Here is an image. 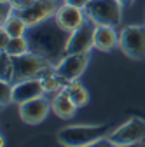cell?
<instances>
[{
  "label": "cell",
  "mask_w": 145,
  "mask_h": 147,
  "mask_svg": "<svg viewBox=\"0 0 145 147\" xmlns=\"http://www.w3.org/2000/svg\"><path fill=\"white\" fill-rule=\"evenodd\" d=\"M40 79H42L46 93H60V91H63V88L66 86V82L58 76L56 72H54V68H51L49 72H46Z\"/></svg>",
  "instance_id": "ac0fdd59"
},
{
  "label": "cell",
  "mask_w": 145,
  "mask_h": 147,
  "mask_svg": "<svg viewBox=\"0 0 145 147\" xmlns=\"http://www.w3.org/2000/svg\"><path fill=\"white\" fill-rule=\"evenodd\" d=\"M12 74H14V58L9 56L5 51H0V77H2V81L12 82Z\"/></svg>",
  "instance_id": "d6986e66"
},
{
  "label": "cell",
  "mask_w": 145,
  "mask_h": 147,
  "mask_svg": "<svg viewBox=\"0 0 145 147\" xmlns=\"http://www.w3.org/2000/svg\"><path fill=\"white\" fill-rule=\"evenodd\" d=\"M112 133L110 124H75L58 131V142L63 147H93Z\"/></svg>",
  "instance_id": "7a4b0ae2"
},
{
  "label": "cell",
  "mask_w": 145,
  "mask_h": 147,
  "mask_svg": "<svg viewBox=\"0 0 145 147\" xmlns=\"http://www.w3.org/2000/svg\"><path fill=\"white\" fill-rule=\"evenodd\" d=\"M142 147H145V144H143V145H142Z\"/></svg>",
  "instance_id": "4316f807"
},
{
  "label": "cell",
  "mask_w": 145,
  "mask_h": 147,
  "mask_svg": "<svg viewBox=\"0 0 145 147\" xmlns=\"http://www.w3.org/2000/svg\"><path fill=\"white\" fill-rule=\"evenodd\" d=\"M54 68V65L46 60L44 56L37 53H26L23 56L14 58V74H12V82H19L26 79H35L42 77L46 72Z\"/></svg>",
  "instance_id": "277c9868"
},
{
  "label": "cell",
  "mask_w": 145,
  "mask_h": 147,
  "mask_svg": "<svg viewBox=\"0 0 145 147\" xmlns=\"http://www.w3.org/2000/svg\"><path fill=\"white\" fill-rule=\"evenodd\" d=\"M54 20L66 32H74L87 21V18H86L84 9H79V7H74V5H68V4L61 2V5L58 7L56 14H54Z\"/></svg>",
  "instance_id": "7c38bea8"
},
{
  "label": "cell",
  "mask_w": 145,
  "mask_h": 147,
  "mask_svg": "<svg viewBox=\"0 0 145 147\" xmlns=\"http://www.w3.org/2000/svg\"><path fill=\"white\" fill-rule=\"evenodd\" d=\"M145 137V121L142 117H131L121 126L114 128L107 137V142L112 147H131Z\"/></svg>",
  "instance_id": "5b68a950"
},
{
  "label": "cell",
  "mask_w": 145,
  "mask_h": 147,
  "mask_svg": "<svg viewBox=\"0 0 145 147\" xmlns=\"http://www.w3.org/2000/svg\"><path fill=\"white\" fill-rule=\"evenodd\" d=\"M12 88L14 84L11 81H0V103L2 107H7L12 100Z\"/></svg>",
  "instance_id": "ffe728a7"
},
{
  "label": "cell",
  "mask_w": 145,
  "mask_h": 147,
  "mask_svg": "<svg viewBox=\"0 0 145 147\" xmlns=\"http://www.w3.org/2000/svg\"><path fill=\"white\" fill-rule=\"evenodd\" d=\"M95 23L86 21L77 30L70 32V39L66 46V54L70 53H89L95 47Z\"/></svg>",
  "instance_id": "9c48e42d"
},
{
  "label": "cell",
  "mask_w": 145,
  "mask_h": 147,
  "mask_svg": "<svg viewBox=\"0 0 145 147\" xmlns=\"http://www.w3.org/2000/svg\"><path fill=\"white\" fill-rule=\"evenodd\" d=\"M46 93L44 84L40 77H35V79H26V81H19V82H14L12 88V100L19 105L35 98H40Z\"/></svg>",
  "instance_id": "8fae6325"
},
{
  "label": "cell",
  "mask_w": 145,
  "mask_h": 147,
  "mask_svg": "<svg viewBox=\"0 0 145 147\" xmlns=\"http://www.w3.org/2000/svg\"><path fill=\"white\" fill-rule=\"evenodd\" d=\"M17 5L12 2V0H2L0 2V25H4L12 14H16Z\"/></svg>",
  "instance_id": "44dd1931"
},
{
  "label": "cell",
  "mask_w": 145,
  "mask_h": 147,
  "mask_svg": "<svg viewBox=\"0 0 145 147\" xmlns=\"http://www.w3.org/2000/svg\"><path fill=\"white\" fill-rule=\"evenodd\" d=\"M119 47V33L115 26H95V49L108 53Z\"/></svg>",
  "instance_id": "4fadbf2b"
},
{
  "label": "cell",
  "mask_w": 145,
  "mask_h": 147,
  "mask_svg": "<svg viewBox=\"0 0 145 147\" xmlns=\"http://www.w3.org/2000/svg\"><path fill=\"white\" fill-rule=\"evenodd\" d=\"M89 63V53H70L54 65V72L68 84L72 81H77Z\"/></svg>",
  "instance_id": "ba28073f"
},
{
  "label": "cell",
  "mask_w": 145,
  "mask_h": 147,
  "mask_svg": "<svg viewBox=\"0 0 145 147\" xmlns=\"http://www.w3.org/2000/svg\"><path fill=\"white\" fill-rule=\"evenodd\" d=\"M60 5V0H35L26 7H17L16 14H19L28 26H35L54 18Z\"/></svg>",
  "instance_id": "52a82bcc"
},
{
  "label": "cell",
  "mask_w": 145,
  "mask_h": 147,
  "mask_svg": "<svg viewBox=\"0 0 145 147\" xmlns=\"http://www.w3.org/2000/svg\"><path fill=\"white\" fill-rule=\"evenodd\" d=\"M12 2H14V4L17 5V4H21V2H23V0H12Z\"/></svg>",
  "instance_id": "484cf974"
},
{
  "label": "cell",
  "mask_w": 145,
  "mask_h": 147,
  "mask_svg": "<svg viewBox=\"0 0 145 147\" xmlns=\"http://www.w3.org/2000/svg\"><path fill=\"white\" fill-rule=\"evenodd\" d=\"M9 40H11V35H9L4 28H0V51H4V49L7 47Z\"/></svg>",
  "instance_id": "603a6c76"
},
{
  "label": "cell",
  "mask_w": 145,
  "mask_h": 147,
  "mask_svg": "<svg viewBox=\"0 0 145 147\" xmlns=\"http://www.w3.org/2000/svg\"><path fill=\"white\" fill-rule=\"evenodd\" d=\"M63 91L65 93L74 100V103L77 105V107H84L87 102H89V93H87V89L81 84V82H77V81H72V82H68L65 88H63Z\"/></svg>",
  "instance_id": "9a60e30c"
},
{
  "label": "cell",
  "mask_w": 145,
  "mask_h": 147,
  "mask_svg": "<svg viewBox=\"0 0 145 147\" xmlns=\"http://www.w3.org/2000/svg\"><path fill=\"white\" fill-rule=\"evenodd\" d=\"M51 109H52L51 103L44 96H40V98L19 103V117L26 124H39L47 117Z\"/></svg>",
  "instance_id": "30bf717a"
},
{
  "label": "cell",
  "mask_w": 145,
  "mask_h": 147,
  "mask_svg": "<svg viewBox=\"0 0 145 147\" xmlns=\"http://www.w3.org/2000/svg\"><path fill=\"white\" fill-rule=\"evenodd\" d=\"M119 2H121L122 5H128V4H131V2H133V0H119Z\"/></svg>",
  "instance_id": "cb8c5ba5"
},
{
  "label": "cell",
  "mask_w": 145,
  "mask_h": 147,
  "mask_svg": "<svg viewBox=\"0 0 145 147\" xmlns=\"http://www.w3.org/2000/svg\"><path fill=\"white\" fill-rule=\"evenodd\" d=\"M119 47L131 60L145 58V25H128L119 32Z\"/></svg>",
  "instance_id": "8992f818"
},
{
  "label": "cell",
  "mask_w": 145,
  "mask_h": 147,
  "mask_svg": "<svg viewBox=\"0 0 145 147\" xmlns=\"http://www.w3.org/2000/svg\"><path fill=\"white\" fill-rule=\"evenodd\" d=\"M0 28H4L11 37H25L30 26L26 25V21L19 14H12L4 25H0Z\"/></svg>",
  "instance_id": "2e32d148"
},
{
  "label": "cell",
  "mask_w": 145,
  "mask_h": 147,
  "mask_svg": "<svg viewBox=\"0 0 145 147\" xmlns=\"http://www.w3.org/2000/svg\"><path fill=\"white\" fill-rule=\"evenodd\" d=\"M4 51L12 58H17V56H23V54L30 53V42L26 39V35L25 37H11V40Z\"/></svg>",
  "instance_id": "e0dca14e"
},
{
  "label": "cell",
  "mask_w": 145,
  "mask_h": 147,
  "mask_svg": "<svg viewBox=\"0 0 145 147\" xmlns=\"http://www.w3.org/2000/svg\"><path fill=\"white\" fill-rule=\"evenodd\" d=\"M52 110H54V114H56L58 117L61 119H70V117H74L75 112H77V105L74 103V100H72L65 91H60V93L54 96L52 103H51Z\"/></svg>",
  "instance_id": "5bb4252c"
},
{
  "label": "cell",
  "mask_w": 145,
  "mask_h": 147,
  "mask_svg": "<svg viewBox=\"0 0 145 147\" xmlns=\"http://www.w3.org/2000/svg\"><path fill=\"white\" fill-rule=\"evenodd\" d=\"M26 39L30 42V51L37 53L46 60H49L52 65H56L65 54H66V46L70 39V32L61 28L58 21L51 20L30 26L26 32Z\"/></svg>",
  "instance_id": "6da1fadb"
},
{
  "label": "cell",
  "mask_w": 145,
  "mask_h": 147,
  "mask_svg": "<svg viewBox=\"0 0 145 147\" xmlns=\"http://www.w3.org/2000/svg\"><path fill=\"white\" fill-rule=\"evenodd\" d=\"M122 7L119 0H91L84 12L96 26H117L122 20Z\"/></svg>",
  "instance_id": "3957f363"
},
{
  "label": "cell",
  "mask_w": 145,
  "mask_h": 147,
  "mask_svg": "<svg viewBox=\"0 0 145 147\" xmlns=\"http://www.w3.org/2000/svg\"><path fill=\"white\" fill-rule=\"evenodd\" d=\"M61 2L68 4V5H74V7H79V9H86L91 0H61Z\"/></svg>",
  "instance_id": "7402d4cb"
},
{
  "label": "cell",
  "mask_w": 145,
  "mask_h": 147,
  "mask_svg": "<svg viewBox=\"0 0 145 147\" xmlns=\"http://www.w3.org/2000/svg\"><path fill=\"white\" fill-rule=\"evenodd\" d=\"M0 140H2V142H0V145H2V147H5V138H4V135L0 137Z\"/></svg>",
  "instance_id": "d4e9b609"
}]
</instances>
